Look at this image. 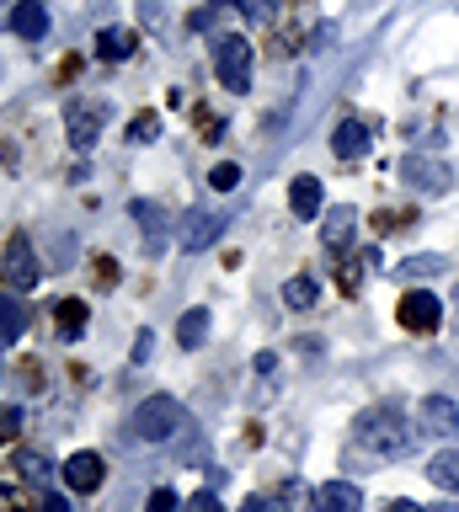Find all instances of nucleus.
<instances>
[{"mask_svg":"<svg viewBox=\"0 0 459 512\" xmlns=\"http://www.w3.org/2000/svg\"><path fill=\"white\" fill-rule=\"evenodd\" d=\"M358 448H369L374 459H406L417 448V427L406 422V406H369L358 416Z\"/></svg>","mask_w":459,"mask_h":512,"instance_id":"1","label":"nucleus"},{"mask_svg":"<svg viewBox=\"0 0 459 512\" xmlns=\"http://www.w3.org/2000/svg\"><path fill=\"white\" fill-rule=\"evenodd\" d=\"M214 75H219V86H230V91H251V43L241 32L214 38Z\"/></svg>","mask_w":459,"mask_h":512,"instance_id":"2","label":"nucleus"},{"mask_svg":"<svg viewBox=\"0 0 459 512\" xmlns=\"http://www.w3.org/2000/svg\"><path fill=\"white\" fill-rule=\"evenodd\" d=\"M177 427H182V406L171 395H150L145 406L134 411V438L139 443H166Z\"/></svg>","mask_w":459,"mask_h":512,"instance_id":"3","label":"nucleus"},{"mask_svg":"<svg viewBox=\"0 0 459 512\" xmlns=\"http://www.w3.org/2000/svg\"><path fill=\"white\" fill-rule=\"evenodd\" d=\"M0 278H6V288H17V294H27V288L38 283V256H33V240L27 235L6 240V251H0Z\"/></svg>","mask_w":459,"mask_h":512,"instance_id":"4","label":"nucleus"},{"mask_svg":"<svg viewBox=\"0 0 459 512\" xmlns=\"http://www.w3.org/2000/svg\"><path fill=\"white\" fill-rule=\"evenodd\" d=\"M182 246L187 251H209L219 235H225V214H214V208H193V214L182 219Z\"/></svg>","mask_w":459,"mask_h":512,"instance_id":"5","label":"nucleus"},{"mask_svg":"<svg viewBox=\"0 0 459 512\" xmlns=\"http://www.w3.org/2000/svg\"><path fill=\"white\" fill-rule=\"evenodd\" d=\"M395 315H401V326H406V331L427 336V331H433L438 320H443V299H438V294H422V288H417V294H406V299H401V310H395Z\"/></svg>","mask_w":459,"mask_h":512,"instance_id":"6","label":"nucleus"},{"mask_svg":"<svg viewBox=\"0 0 459 512\" xmlns=\"http://www.w3.org/2000/svg\"><path fill=\"white\" fill-rule=\"evenodd\" d=\"M310 512H363V491L353 480H326V486H315Z\"/></svg>","mask_w":459,"mask_h":512,"instance_id":"7","label":"nucleus"},{"mask_svg":"<svg viewBox=\"0 0 459 512\" xmlns=\"http://www.w3.org/2000/svg\"><path fill=\"white\" fill-rule=\"evenodd\" d=\"M401 176H406L417 192H449V166H443V160L411 155V160H401Z\"/></svg>","mask_w":459,"mask_h":512,"instance_id":"8","label":"nucleus"},{"mask_svg":"<svg viewBox=\"0 0 459 512\" xmlns=\"http://www.w3.org/2000/svg\"><path fill=\"white\" fill-rule=\"evenodd\" d=\"M353 235H358V208H326L321 246L326 251H347V246H353Z\"/></svg>","mask_w":459,"mask_h":512,"instance_id":"9","label":"nucleus"},{"mask_svg":"<svg viewBox=\"0 0 459 512\" xmlns=\"http://www.w3.org/2000/svg\"><path fill=\"white\" fill-rule=\"evenodd\" d=\"M422 432H433V438H454L459 432V406L449 395H427L422 400Z\"/></svg>","mask_w":459,"mask_h":512,"instance_id":"10","label":"nucleus"},{"mask_svg":"<svg viewBox=\"0 0 459 512\" xmlns=\"http://www.w3.org/2000/svg\"><path fill=\"white\" fill-rule=\"evenodd\" d=\"M65 123H70V144H75V150H91V144H97V128H102V107L70 102L65 107Z\"/></svg>","mask_w":459,"mask_h":512,"instance_id":"11","label":"nucleus"},{"mask_svg":"<svg viewBox=\"0 0 459 512\" xmlns=\"http://www.w3.org/2000/svg\"><path fill=\"white\" fill-rule=\"evenodd\" d=\"M102 475H107L102 454H70V459H65V486H70V491H97Z\"/></svg>","mask_w":459,"mask_h":512,"instance_id":"12","label":"nucleus"},{"mask_svg":"<svg viewBox=\"0 0 459 512\" xmlns=\"http://www.w3.org/2000/svg\"><path fill=\"white\" fill-rule=\"evenodd\" d=\"M331 150H337L342 160H363V155H369V128H363L358 118L337 123V134H331Z\"/></svg>","mask_w":459,"mask_h":512,"instance_id":"13","label":"nucleus"},{"mask_svg":"<svg viewBox=\"0 0 459 512\" xmlns=\"http://www.w3.org/2000/svg\"><path fill=\"white\" fill-rule=\"evenodd\" d=\"M11 27H17V38L38 43L43 32H49V11H43V0H22L17 16H11Z\"/></svg>","mask_w":459,"mask_h":512,"instance_id":"14","label":"nucleus"},{"mask_svg":"<svg viewBox=\"0 0 459 512\" xmlns=\"http://www.w3.org/2000/svg\"><path fill=\"white\" fill-rule=\"evenodd\" d=\"M289 208H294L299 219H315V214H321V182H315V176H294Z\"/></svg>","mask_w":459,"mask_h":512,"instance_id":"15","label":"nucleus"},{"mask_svg":"<svg viewBox=\"0 0 459 512\" xmlns=\"http://www.w3.org/2000/svg\"><path fill=\"white\" fill-rule=\"evenodd\" d=\"M427 480H433L438 491H454V496H459V448H443V454H433V464H427Z\"/></svg>","mask_w":459,"mask_h":512,"instance_id":"16","label":"nucleus"},{"mask_svg":"<svg viewBox=\"0 0 459 512\" xmlns=\"http://www.w3.org/2000/svg\"><path fill=\"white\" fill-rule=\"evenodd\" d=\"M59 342H75V336L86 331V304L81 299H59Z\"/></svg>","mask_w":459,"mask_h":512,"instance_id":"17","label":"nucleus"},{"mask_svg":"<svg viewBox=\"0 0 459 512\" xmlns=\"http://www.w3.org/2000/svg\"><path fill=\"white\" fill-rule=\"evenodd\" d=\"M134 219H139V230L150 235V251H161V235H166V208H161V203H134Z\"/></svg>","mask_w":459,"mask_h":512,"instance_id":"18","label":"nucleus"},{"mask_svg":"<svg viewBox=\"0 0 459 512\" xmlns=\"http://www.w3.org/2000/svg\"><path fill=\"white\" fill-rule=\"evenodd\" d=\"M315 299H321V283H315V278H305V272L283 283V304H289V310H310Z\"/></svg>","mask_w":459,"mask_h":512,"instance_id":"19","label":"nucleus"},{"mask_svg":"<svg viewBox=\"0 0 459 512\" xmlns=\"http://www.w3.org/2000/svg\"><path fill=\"white\" fill-rule=\"evenodd\" d=\"M177 342L182 347H203V342H209V310H187L177 320Z\"/></svg>","mask_w":459,"mask_h":512,"instance_id":"20","label":"nucleus"},{"mask_svg":"<svg viewBox=\"0 0 459 512\" xmlns=\"http://www.w3.org/2000/svg\"><path fill=\"white\" fill-rule=\"evenodd\" d=\"M22 331H27V310H22V299H6V294H0V342H17Z\"/></svg>","mask_w":459,"mask_h":512,"instance_id":"21","label":"nucleus"},{"mask_svg":"<svg viewBox=\"0 0 459 512\" xmlns=\"http://www.w3.org/2000/svg\"><path fill=\"white\" fill-rule=\"evenodd\" d=\"M97 54L102 59H129L134 54V32L129 27H107L102 38H97Z\"/></svg>","mask_w":459,"mask_h":512,"instance_id":"22","label":"nucleus"},{"mask_svg":"<svg viewBox=\"0 0 459 512\" xmlns=\"http://www.w3.org/2000/svg\"><path fill=\"white\" fill-rule=\"evenodd\" d=\"M433 272H443V256H406L401 262V278H433Z\"/></svg>","mask_w":459,"mask_h":512,"instance_id":"23","label":"nucleus"},{"mask_svg":"<svg viewBox=\"0 0 459 512\" xmlns=\"http://www.w3.org/2000/svg\"><path fill=\"white\" fill-rule=\"evenodd\" d=\"M17 470L33 480V486H49V459L43 454H17Z\"/></svg>","mask_w":459,"mask_h":512,"instance_id":"24","label":"nucleus"},{"mask_svg":"<svg viewBox=\"0 0 459 512\" xmlns=\"http://www.w3.org/2000/svg\"><path fill=\"white\" fill-rule=\"evenodd\" d=\"M209 182H214L219 192H235V187H241V166H235V160H219V166L209 171Z\"/></svg>","mask_w":459,"mask_h":512,"instance_id":"25","label":"nucleus"},{"mask_svg":"<svg viewBox=\"0 0 459 512\" xmlns=\"http://www.w3.org/2000/svg\"><path fill=\"white\" fill-rule=\"evenodd\" d=\"M155 134H161V118H155V112H139V118L129 123V139L134 144H150Z\"/></svg>","mask_w":459,"mask_h":512,"instance_id":"26","label":"nucleus"},{"mask_svg":"<svg viewBox=\"0 0 459 512\" xmlns=\"http://www.w3.org/2000/svg\"><path fill=\"white\" fill-rule=\"evenodd\" d=\"M22 432V411L17 406H0V443H11Z\"/></svg>","mask_w":459,"mask_h":512,"instance_id":"27","label":"nucleus"},{"mask_svg":"<svg viewBox=\"0 0 459 512\" xmlns=\"http://www.w3.org/2000/svg\"><path fill=\"white\" fill-rule=\"evenodd\" d=\"M241 6H246L251 22H273V16H278V0H241Z\"/></svg>","mask_w":459,"mask_h":512,"instance_id":"28","label":"nucleus"},{"mask_svg":"<svg viewBox=\"0 0 459 512\" xmlns=\"http://www.w3.org/2000/svg\"><path fill=\"white\" fill-rule=\"evenodd\" d=\"M145 512H182V502H177V491H166V486H161V491L150 496V507H145Z\"/></svg>","mask_w":459,"mask_h":512,"instance_id":"29","label":"nucleus"},{"mask_svg":"<svg viewBox=\"0 0 459 512\" xmlns=\"http://www.w3.org/2000/svg\"><path fill=\"white\" fill-rule=\"evenodd\" d=\"M187 512H225V507H219L214 491H198V496H187Z\"/></svg>","mask_w":459,"mask_h":512,"instance_id":"30","label":"nucleus"},{"mask_svg":"<svg viewBox=\"0 0 459 512\" xmlns=\"http://www.w3.org/2000/svg\"><path fill=\"white\" fill-rule=\"evenodd\" d=\"M150 342H155L150 331H139V336H134V363H145V358H150Z\"/></svg>","mask_w":459,"mask_h":512,"instance_id":"31","label":"nucleus"},{"mask_svg":"<svg viewBox=\"0 0 459 512\" xmlns=\"http://www.w3.org/2000/svg\"><path fill=\"white\" fill-rule=\"evenodd\" d=\"M241 512H283V507H278V502H267V496H251Z\"/></svg>","mask_w":459,"mask_h":512,"instance_id":"32","label":"nucleus"},{"mask_svg":"<svg viewBox=\"0 0 459 512\" xmlns=\"http://www.w3.org/2000/svg\"><path fill=\"white\" fill-rule=\"evenodd\" d=\"M43 512H70V502L59 491H49V496H43Z\"/></svg>","mask_w":459,"mask_h":512,"instance_id":"33","label":"nucleus"},{"mask_svg":"<svg viewBox=\"0 0 459 512\" xmlns=\"http://www.w3.org/2000/svg\"><path fill=\"white\" fill-rule=\"evenodd\" d=\"M22 0H0V27H11V16H17Z\"/></svg>","mask_w":459,"mask_h":512,"instance_id":"34","label":"nucleus"},{"mask_svg":"<svg viewBox=\"0 0 459 512\" xmlns=\"http://www.w3.org/2000/svg\"><path fill=\"white\" fill-rule=\"evenodd\" d=\"M385 512H422V507H417V502H406V496H401V502H390Z\"/></svg>","mask_w":459,"mask_h":512,"instance_id":"35","label":"nucleus"},{"mask_svg":"<svg viewBox=\"0 0 459 512\" xmlns=\"http://www.w3.org/2000/svg\"><path fill=\"white\" fill-rule=\"evenodd\" d=\"M422 512H454V507H449V502H438V507H422Z\"/></svg>","mask_w":459,"mask_h":512,"instance_id":"36","label":"nucleus"},{"mask_svg":"<svg viewBox=\"0 0 459 512\" xmlns=\"http://www.w3.org/2000/svg\"><path fill=\"white\" fill-rule=\"evenodd\" d=\"M214 6H230V0H214Z\"/></svg>","mask_w":459,"mask_h":512,"instance_id":"37","label":"nucleus"}]
</instances>
